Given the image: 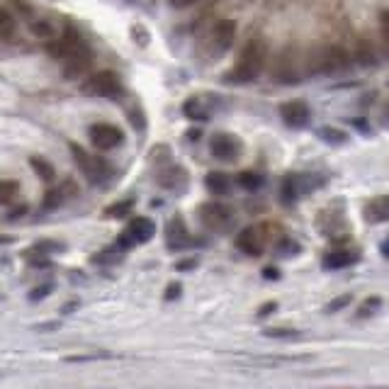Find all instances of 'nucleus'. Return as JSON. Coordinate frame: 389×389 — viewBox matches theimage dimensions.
Returning <instances> with one entry per match:
<instances>
[{"label": "nucleus", "mask_w": 389, "mask_h": 389, "mask_svg": "<svg viewBox=\"0 0 389 389\" xmlns=\"http://www.w3.org/2000/svg\"><path fill=\"white\" fill-rule=\"evenodd\" d=\"M265 66V44L261 39H251L239 56L234 71L229 73V81L234 83H253Z\"/></svg>", "instance_id": "obj_1"}, {"label": "nucleus", "mask_w": 389, "mask_h": 389, "mask_svg": "<svg viewBox=\"0 0 389 389\" xmlns=\"http://www.w3.org/2000/svg\"><path fill=\"white\" fill-rule=\"evenodd\" d=\"M348 66H351L348 51L343 47H336V44L319 47L312 56H309V68H312V73H341V71H348Z\"/></svg>", "instance_id": "obj_2"}, {"label": "nucleus", "mask_w": 389, "mask_h": 389, "mask_svg": "<svg viewBox=\"0 0 389 389\" xmlns=\"http://www.w3.org/2000/svg\"><path fill=\"white\" fill-rule=\"evenodd\" d=\"M81 90L93 97H117L122 93V81H119V76L114 71H100L85 78Z\"/></svg>", "instance_id": "obj_3"}, {"label": "nucleus", "mask_w": 389, "mask_h": 389, "mask_svg": "<svg viewBox=\"0 0 389 389\" xmlns=\"http://www.w3.org/2000/svg\"><path fill=\"white\" fill-rule=\"evenodd\" d=\"M71 153H73V161H76V165L83 170V175L93 182V185H102V182H105L110 168H107V163L102 161V158L88 153L83 146H78V144H71Z\"/></svg>", "instance_id": "obj_4"}, {"label": "nucleus", "mask_w": 389, "mask_h": 389, "mask_svg": "<svg viewBox=\"0 0 389 389\" xmlns=\"http://www.w3.org/2000/svg\"><path fill=\"white\" fill-rule=\"evenodd\" d=\"M322 178H317V175L312 173H305V175H297V173H290L287 178L283 180V187H280V194H283V202H297V199L302 197V194H309L314 190V187L322 185Z\"/></svg>", "instance_id": "obj_5"}, {"label": "nucleus", "mask_w": 389, "mask_h": 389, "mask_svg": "<svg viewBox=\"0 0 389 389\" xmlns=\"http://www.w3.org/2000/svg\"><path fill=\"white\" fill-rule=\"evenodd\" d=\"M302 61L300 56L292 49L280 51V56L275 59V66H273V76H275L278 83H300L302 76Z\"/></svg>", "instance_id": "obj_6"}, {"label": "nucleus", "mask_w": 389, "mask_h": 389, "mask_svg": "<svg viewBox=\"0 0 389 389\" xmlns=\"http://www.w3.org/2000/svg\"><path fill=\"white\" fill-rule=\"evenodd\" d=\"M93 51L88 49V44H83L81 49L71 51V54L61 59V68H64V76L73 81V78H83L93 68Z\"/></svg>", "instance_id": "obj_7"}, {"label": "nucleus", "mask_w": 389, "mask_h": 389, "mask_svg": "<svg viewBox=\"0 0 389 389\" xmlns=\"http://www.w3.org/2000/svg\"><path fill=\"white\" fill-rule=\"evenodd\" d=\"M88 136H90V141H93V146L100 148V151H112V148H117L124 139L122 129H117L114 124H107V122L93 124Z\"/></svg>", "instance_id": "obj_8"}, {"label": "nucleus", "mask_w": 389, "mask_h": 389, "mask_svg": "<svg viewBox=\"0 0 389 389\" xmlns=\"http://www.w3.org/2000/svg\"><path fill=\"white\" fill-rule=\"evenodd\" d=\"M199 219H202V224L212 229V231H221V229L231 224V209L219 202H207L199 207Z\"/></svg>", "instance_id": "obj_9"}, {"label": "nucleus", "mask_w": 389, "mask_h": 389, "mask_svg": "<svg viewBox=\"0 0 389 389\" xmlns=\"http://www.w3.org/2000/svg\"><path fill=\"white\" fill-rule=\"evenodd\" d=\"M209 148H212V156L226 163H234L239 158V153H241V144H239V139L231 134H214L209 141Z\"/></svg>", "instance_id": "obj_10"}, {"label": "nucleus", "mask_w": 389, "mask_h": 389, "mask_svg": "<svg viewBox=\"0 0 389 389\" xmlns=\"http://www.w3.org/2000/svg\"><path fill=\"white\" fill-rule=\"evenodd\" d=\"M265 236L268 234L263 226H246L236 236V248L248 256H261L263 248H265Z\"/></svg>", "instance_id": "obj_11"}, {"label": "nucleus", "mask_w": 389, "mask_h": 389, "mask_svg": "<svg viewBox=\"0 0 389 389\" xmlns=\"http://www.w3.org/2000/svg\"><path fill=\"white\" fill-rule=\"evenodd\" d=\"M246 365H258V368H283V365H302L309 363L312 356H241Z\"/></svg>", "instance_id": "obj_12"}, {"label": "nucleus", "mask_w": 389, "mask_h": 389, "mask_svg": "<svg viewBox=\"0 0 389 389\" xmlns=\"http://www.w3.org/2000/svg\"><path fill=\"white\" fill-rule=\"evenodd\" d=\"M280 117L283 122L292 129H302L309 124V107L300 100H290L285 105H280Z\"/></svg>", "instance_id": "obj_13"}, {"label": "nucleus", "mask_w": 389, "mask_h": 389, "mask_svg": "<svg viewBox=\"0 0 389 389\" xmlns=\"http://www.w3.org/2000/svg\"><path fill=\"white\" fill-rule=\"evenodd\" d=\"M124 234H127L134 243H148L153 236H156V224H153L148 217H136V219L129 221V226Z\"/></svg>", "instance_id": "obj_14"}, {"label": "nucleus", "mask_w": 389, "mask_h": 389, "mask_svg": "<svg viewBox=\"0 0 389 389\" xmlns=\"http://www.w3.org/2000/svg\"><path fill=\"white\" fill-rule=\"evenodd\" d=\"M209 39L217 51H226L234 44V39H236V25L231 20H219L214 25V30H212Z\"/></svg>", "instance_id": "obj_15"}, {"label": "nucleus", "mask_w": 389, "mask_h": 389, "mask_svg": "<svg viewBox=\"0 0 389 389\" xmlns=\"http://www.w3.org/2000/svg\"><path fill=\"white\" fill-rule=\"evenodd\" d=\"M165 243H168L170 251H180V248H187L190 243V236H187V229L182 224L180 217H173L165 226Z\"/></svg>", "instance_id": "obj_16"}, {"label": "nucleus", "mask_w": 389, "mask_h": 389, "mask_svg": "<svg viewBox=\"0 0 389 389\" xmlns=\"http://www.w3.org/2000/svg\"><path fill=\"white\" fill-rule=\"evenodd\" d=\"M365 219L370 224H380V221H389V194L375 197L365 204Z\"/></svg>", "instance_id": "obj_17"}, {"label": "nucleus", "mask_w": 389, "mask_h": 389, "mask_svg": "<svg viewBox=\"0 0 389 389\" xmlns=\"http://www.w3.org/2000/svg\"><path fill=\"white\" fill-rule=\"evenodd\" d=\"M353 263H356V253H351V251H331L324 256L326 270H341V268H348Z\"/></svg>", "instance_id": "obj_18"}, {"label": "nucleus", "mask_w": 389, "mask_h": 389, "mask_svg": "<svg viewBox=\"0 0 389 389\" xmlns=\"http://www.w3.org/2000/svg\"><path fill=\"white\" fill-rule=\"evenodd\" d=\"M204 185H207V190L212 194H226L229 187H231V180H229L226 173H209L207 178H204Z\"/></svg>", "instance_id": "obj_19"}, {"label": "nucleus", "mask_w": 389, "mask_h": 389, "mask_svg": "<svg viewBox=\"0 0 389 389\" xmlns=\"http://www.w3.org/2000/svg\"><path fill=\"white\" fill-rule=\"evenodd\" d=\"M15 32H17V20L13 17V13L0 8V39H13Z\"/></svg>", "instance_id": "obj_20"}, {"label": "nucleus", "mask_w": 389, "mask_h": 389, "mask_svg": "<svg viewBox=\"0 0 389 389\" xmlns=\"http://www.w3.org/2000/svg\"><path fill=\"white\" fill-rule=\"evenodd\" d=\"M163 187H170V190H178V187L185 182V170L182 168H170L168 173H163L161 178H158Z\"/></svg>", "instance_id": "obj_21"}, {"label": "nucleus", "mask_w": 389, "mask_h": 389, "mask_svg": "<svg viewBox=\"0 0 389 389\" xmlns=\"http://www.w3.org/2000/svg\"><path fill=\"white\" fill-rule=\"evenodd\" d=\"M30 30H32L34 37H39V39H49V42L56 37V27L51 25L49 20H32Z\"/></svg>", "instance_id": "obj_22"}, {"label": "nucleus", "mask_w": 389, "mask_h": 389, "mask_svg": "<svg viewBox=\"0 0 389 389\" xmlns=\"http://www.w3.org/2000/svg\"><path fill=\"white\" fill-rule=\"evenodd\" d=\"M30 163H32V168H34V173L39 175L42 180H54V175H56V170H54V165H51L49 161H44V158H39V156H32L30 158Z\"/></svg>", "instance_id": "obj_23"}, {"label": "nucleus", "mask_w": 389, "mask_h": 389, "mask_svg": "<svg viewBox=\"0 0 389 389\" xmlns=\"http://www.w3.org/2000/svg\"><path fill=\"white\" fill-rule=\"evenodd\" d=\"M319 134V139L326 141V144H334V146H341V144H346V131H341V129H336V127H322L317 131Z\"/></svg>", "instance_id": "obj_24"}, {"label": "nucleus", "mask_w": 389, "mask_h": 389, "mask_svg": "<svg viewBox=\"0 0 389 389\" xmlns=\"http://www.w3.org/2000/svg\"><path fill=\"white\" fill-rule=\"evenodd\" d=\"M263 336H268V339H278V341H300V339H305V334H302V331H295V329H265L263 331Z\"/></svg>", "instance_id": "obj_25"}, {"label": "nucleus", "mask_w": 389, "mask_h": 389, "mask_svg": "<svg viewBox=\"0 0 389 389\" xmlns=\"http://www.w3.org/2000/svg\"><path fill=\"white\" fill-rule=\"evenodd\" d=\"M20 194V185L15 180H0V204H13Z\"/></svg>", "instance_id": "obj_26"}, {"label": "nucleus", "mask_w": 389, "mask_h": 389, "mask_svg": "<svg viewBox=\"0 0 389 389\" xmlns=\"http://www.w3.org/2000/svg\"><path fill=\"white\" fill-rule=\"evenodd\" d=\"M182 112H185L187 119H207L209 112L202 107V102L197 100V97H192V100H187L185 105H182Z\"/></svg>", "instance_id": "obj_27"}, {"label": "nucleus", "mask_w": 389, "mask_h": 389, "mask_svg": "<svg viewBox=\"0 0 389 389\" xmlns=\"http://www.w3.org/2000/svg\"><path fill=\"white\" fill-rule=\"evenodd\" d=\"M356 59H358L360 66H375L377 64V56H375V51H373V47H370L368 42H360L358 44Z\"/></svg>", "instance_id": "obj_28"}, {"label": "nucleus", "mask_w": 389, "mask_h": 389, "mask_svg": "<svg viewBox=\"0 0 389 389\" xmlns=\"http://www.w3.org/2000/svg\"><path fill=\"white\" fill-rule=\"evenodd\" d=\"M236 182L241 187H246V190H258V187L263 185V175L253 173V170H243V173H239Z\"/></svg>", "instance_id": "obj_29"}, {"label": "nucleus", "mask_w": 389, "mask_h": 389, "mask_svg": "<svg viewBox=\"0 0 389 389\" xmlns=\"http://www.w3.org/2000/svg\"><path fill=\"white\" fill-rule=\"evenodd\" d=\"M61 202H64V187H61V190L47 192V197H44V202H42V209H56Z\"/></svg>", "instance_id": "obj_30"}, {"label": "nucleus", "mask_w": 389, "mask_h": 389, "mask_svg": "<svg viewBox=\"0 0 389 389\" xmlns=\"http://www.w3.org/2000/svg\"><path fill=\"white\" fill-rule=\"evenodd\" d=\"M131 207H134V199H127V202H117V204H112V207H107V214H110V217H124V214H129Z\"/></svg>", "instance_id": "obj_31"}, {"label": "nucleus", "mask_w": 389, "mask_h": 389, "mask_svg": "<svg viewBox=\"0 0 389 389\" xmlns=\"http://www.w3.org/2000/svg\"><path fill=\"white\" fill-rule=\"evenodd\" d=\"M278 256H283V258H285V256H297V253H300V246H297L295 241H290V239H285V241H280L278 243Z\"/></svg>", "instance_id": "obj_32"}, {"label": "nucleus", "mask_w": 389, "mask_h": 389, "mask_svg": "<svg viewBox=\"0 0 389 389\" xmlns=\"http://www.w3.org/2000/svg\"><path fill=\"white\" fill-rule=\"evenodd\" d=\"M380 34L385 39V44L389 47V10H382L380 13Z\"/></svg>", "instance_id": "obj_33"}, {"label": "nucleus", "mask_w": 389, "mask_h": 389, "mask_svg": "<svg viewBox=\"0 0 389 389\" xmlns=\"http://www.w3.org/2000/svg\"><path fill=\"white\" fill-rule=\"evenodd\" d=\"M351 300H353L351 295H341V297H336V300L329 305V312H339V309L348 307V305H351Z\"/></svg>", "instance_id": "obj_34"}, {"label": "nucleus", "mask_w": 389, "mask_h": 389, "mask_svg": "<svg viewBox=\"0 0 389 389\" xmlns=\"http://www.w3.org/2000/svg\"><path fill=\"white\" fill-rule=\"evenodd\" d=\"M380 307V300L377 297H373V300H368L363 307H360V317H368V314H373V309Z\"/></svg>", "instance_id": "obj_35"}, {"label": "nucleus", "mask_w": 389, "mask_h": 389, "mask_svg": "<svg viewBox=\"0 0 389 389\" xmlns=\"http://www.w3.org/2000/svg\"><path fill=\"white\" fill-rule=\"evenodd\" d=\"M49 292H51V285H44V287H37V290H34L32 295H30V300H32V302H37V300H42V297H47Z\"/></svg>", "instance_id": "obj_36"}, {"label": "nucleus", "mask_w": 389, "mask_h": 389, "mask_svg": "<svg viewBox=\"0 0 389 389\" xmlns=\"http://www.w3.org/2000/svg\"><path fill=\"white\" fill-rule=\"evenodd\" d=\"M173 8H178V10H185V8H192V5H197L199 0H168Z\"/></svg>", "instance_id": "obj_37"}, {"label": "nucleus", "mask_w": 389, "mask_h": 389, "mask_svg": "<svg viewBox=\"0 0 389 389\" xmlns=\"http://www.w3.org/2000/svg\"><path fill=\"white\" fill-rule=\"evenodd\" d=\"M178 295H180V285H178V283H173V285L168 287V292H165V300H175Z\"/></svg>", "instance_id": "obj_38"}, {"label": "nucleus", "mask_w": 389, "mask_h": 389, "mask_svg": "<svg viewBox=\"0 0 389 389\" xmlns=\"http://www.w3.org/2000/svg\"><path fill=\"white\" fill-rule=\"evenodd\" d=\"M273 309H275V302H270V305H265V307H261V312H258V317H265V314H270Z\"/></svg>", "instance_id": "obj_39"}, {"label": "nucleus", "mask_w": 389, "mask_h": 389, "mask_svg": "<svg viewBox=\"0 0 389 389\" xmlns=\"http://www.w3.org/2000/svg\"><path fill=\"white\" fill-rule=\"evenodd\" d=\"M22 214H27V207H15L13 214H10V219H17V217H22Z\"/></svg>", "instance_id": "obj_40"}, {"label": "nucleus", "mask_w": 389, "mask_h": 389, "mask_svg": "<svg viewBox=\"0 0 389 389\" xmlns=\"http://www.w3.org/2000/svg\"><path fill=\"white\" fill-rule=\"evenodd\" d=\"M187 268H194V261H180L178 263V270H187Z\"/></svg>", "instance_id": "obj_41"}, {"label": "nucleus", "mask_w": 389, "mask_h": 389, "mask_svg": "<svg viewBox=\"0 0 389 389\" xmlns=\"http://www.w3.org/2000/svg\"><path fill=\"white\" fill-rule=\"evenodd\" d=\"M263 275L270 278V280H278V270L275 268H268V270H263Z\"/></svg>", "instance_id": "obj_42"}, {"label": "nucleus", "mask_w": 389, "mask_h": 389, "mask_svg": "<svg viewBox=\"0 0 389 389\" xmlns=\"http://www.w3.org/2000/svg\"><path fill=\"white\" fill-rule=\"evenodd\" d=\"M382 248H385V253L389 256V241H385V246H382Z\"/></svg>", "instance_id": "obj_43"}]
</instances>
